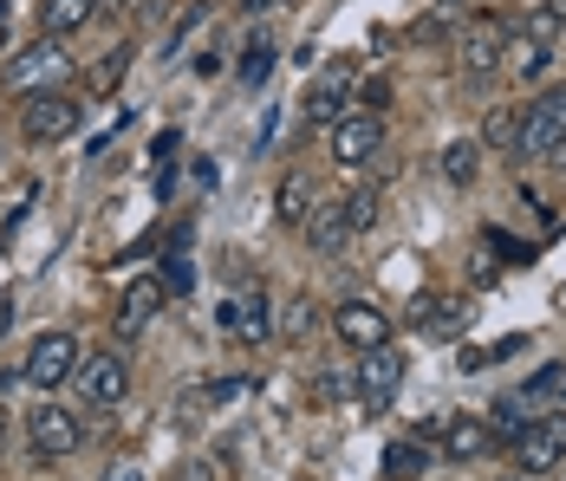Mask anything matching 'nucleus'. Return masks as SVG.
Instances as JSON below:
<instances>
[{
	"instance_id": "f257e3e1",
	"label": "nucleus",
	"mask_w": 566,
	"mask_h": 481,
	"mask_svg": "<svg viewBox=\"0 0 566 481\" xmlns=\"http://www.w3.org/2000/svg\"><path fill=\"white\" fill-rule=\"evenodd\" d=\"M65 79H72V53H65L59 40H40V46H27V53L7 59L0 92H7V98H33V92H59Z\"/></svg>"
},
{
	"instance_id": "f03ea898",
	"label": "nucleus",
	"mask_w": 566,
	"mask_h": 481,
	"mask_svg": "<svg viewBox=\"0 0 566 481\" xmlns=\"http://www.w3.org/2000/svg\"><path fill=\"white\" fill-rule=\"evenodd\" d=\"M541 157L566 163V85H560V92H541L534 105L521 111V144H514V163H541Z\"/></svg>"
},
{
	"instance_id": "7ed1b4c3",
	"label": "nucleus",
	"mask_w": 566,
	"mask_h": 481,
	"mask_svg": "<svg viewBox=\"0 0 566 481\" xmlns=\"http://www.w3.org/2000/svg\"><path fill=\"white\" fill-rule=\"evenodd\" d=\"M397 384H403V352H397V345H378V352H358V365H352V397L365 404V417L391 410Z\"/></svg>"
},
{
	"instance_id": "20e7f679",
	"label": "nucleus",
	"mask_w": 566,
	"mask_h": 481,
	"mask_svg": "<svg viewBox=\"0 0 566 481\" xmlns=\"http://www.w3.org/2000/svg\"><path fill=\"white\" fill-rule=\"evenodd\" d=\"M85 124V105L72 98V92H33L27 105H20V137L27 144H59V137H72Z\"/></svg>"
},
{
	"instance_id": "39448f33",
	"label": "nucleus",
	"mask_w": 566,
	"mask_h": 481,
	"mask_svg": "<svg viewBox=\"0 0 566 481\" xmlns=\"http://www.w3.org/2000/svg\"><path fill=\"white\" fill-rule=\"evenodd\" d=\"M358 98V72H352V59H326L319 65V79H313V92H306V124L313 130H333L345 111Z\"/></svg>"
},
{
	"instance_id": "423d86ee",
	"label": "nucleus",
	"mask_w": 566,
	"mask_h": 481,
	"mask_svg": "<svg viewBox=\"0 0 566 481\" xmlns=\"http://www.w3.org/2000/svg\"><path fill=\"white\" fill-rule=\"evenodd\" d=\"M72 384H78V397L92 404V410H117L124 397H130V365H124V352H78V372H72Z\"/></svg>"
},
{
	"instance_id": "0eeeda50",
	"label": "nucleus",
	"mask_w": 566,
	"mask_h": 481,
	"mask_svg": "<svg viewBox=\"0 0 566 481\" xmlns=\"http://www.w3.org/2000/svg\"><path fill=\"white\" fill-rule=\"evenodd\" d=\"M509 53V27L495 20V13H469L462 20V33H455V59H462V72L469 79H489L495 65Z\"/></svg>"
},
{
	"instance_id": "6e6552de",
	"label": "nucleus",
	"mask_w": 566,
	"mask_h": 481,
	"mask_svg": "<svg viewBox=\"0 0 566 481\" xmlns=\"http://www.w3.org/2000/svg\"><path fill=\"white\" fill-rule=\"evenodd\" d=\"M72 372H78V338H72V332H40L33 352H27V365H20V377H27L33 390H59Z\"/></svg>"
},
{
	"instance_id": "1a4fd4ad",
	"label": "nucleus",
	"mask_w": 566,
	"mask_h": 481,
	"mask_svg": "<svg viewBox=\"0 0 566 481\" xmlns=\"http://www.w3.org/2000/svg\"><path fill=\"white\" fill-rule=\"evenodd\" d=\"M371 157H385V117L378 111H345L339 124H333V163L365 169Z\"/></svg>"
},
{
	"instance_id": "9d476101",
	"label": "nucleus",
	"mask_w": 566,
	"mask_h": 481,
	"mask_svg": "<svg viewBox=\"0 0 566 481\" xmlns=\"http://www.w3.org/2000/svg\"><path fill=\"white\" fill-rule=\"evenodd\" d=\"M514 462H521V475H547V469H560V462H566V410L534 417L527 436L514 442Z\"/></svg>"
},
{
	"instance_id": "9b49d317",
	"label": "nucleus",
	"mask_w": 566,
	"mask_h": 481,
	"mask_svg": "<svg viewBox=\"0 0 566 481\" xmlns=\"http://www.w3.org/2000/svg\"><path fill=\"white\" fill-rule=\"evenodd\" d=\"M333 332L352 352H378V345H391V313L378 300H339L333 306Z\"/></svg>"
},
{
	"instance_id": "f8f14e48",
	"label": "nucleus",
	"mask_w": 566,
	"mask_h": 481,
	"mask_svg": "<svg viewBox=\"0 0 566 481\" xmlns=\"http://www.w3.org/2000/svg\"><path fill=\"white\" fill-rule=\"evenodd\" d=\"M27 442H33L40 462H53V456H72V449L85 442V429H78V417H72L65 404H40V410L27 417Z\"/></svg>"
},
{
	"instance_id": "ddd939ff",
	"label": "nucleus",
	"mask_w": 566,
	"mask_h": 481,
	"mask_svg": "<svg viewBox=\"0 0 566 481\" xmlns=\"http://www.w3.org/2000/svg\"><path fill=\"white\" fill-rule=\"evenodd\" d=\"M170 300V286L157 280V273H137L130 286H124V306H117V338H137L144 325H150V313Z\"/></svg>"
},
{
	"instance_id": "4468645a",
	"label": "nucleus",
	"mask_w": 566,
	"mask_h": 481,
	"mask_svg": "<svg viewBox=\"0 0 566 481\" xmlns=\"http://www.w3.org/2000/svg\"><path fill=\"white\" fill-rule=\"evenodd\" d=\"M222 332L228 338H268V332H274V306H268V293L222 300Z\"/></svg>"
},
{
	"instance_id": "2eb2a0df",
	"label": "nucleus",
	"mask_w": 566,
	"mask_h": 481,
	"mask_svg": "<svg viewBox=\"0 0 566 481\" xmlns=\"http://www.w3.org/2000/svg\"><path fill=\"white\" fill-rule=\"evenodd\" d=\"M437 442H443V462H455V469H462V462H475L495 436H489V424H482V417H450Z\"/></svg>"
},
{
	"instance_id": "dca6fc26",
	"label": "nucleus",
	"mask_w": 566,
	"mask_h": 481,
	"mask_svg": "<svg viewBox=\"0 0 566 481\" xmlns=\"http://www.w3.org/2000/svg\"><path fill=\"white\" fill-rule=\"evenodd\" d=\"M469 300H455V293H430V306H423V320H417V332L423 338H462L469 332Z\"/></svg>"
},
{
	"instance_id": "f3484780",
	"label": "nucleus",
	"mask_w": 566,
	"mask_h": 481,
	"mask_svg": "<svg viewBox=\"0 0 566 481\" xmlns=\"http://www.w3.org/2000/svg\"><path fill=\"white\" fill-rule=\"evenodd\" d=\"M306 241H313V254H345L352 221H345L339 202H313V215H306Z\"/></svg>"
},
{
	"instance_id": "a211bd4d",
	"label": "nucleus",
	"mask_w": 566,
	"mask_h": 481,
	"mask_svg": "<svg viewBox=\"0 0 566 481\" xmlns=\"http://www.w3.org/2000/svg\"><path fill=\"white\" fill-rule=\"evenodd\" d=\"M313 176L306 169H286L281 189H274V215H281V228H306V215H313Z\"/></svg>"
},
{
	"instance_id": "6ab92c4d",
	"label": "nucleus",
	"mask_w": 566,
	"mask_h": 481,
	"mask_svg": "<svg viewBox=\"0 0 566 481\" xmlns=\"http://www.w3.org/2000/svg\"><path fill=\"white\" fill-rule=\"evenodd\" d=\"M92 20H98V0H40L46 40H65V33H78V27H92Z\"/></svg>"
},
{
	"instance_id": "aec40b11",
	"label": "nucleus",
	"mask_w": 566,
	"mask_h": 481,
	"mask_svg": "<svg viewBox=\"0 0 566 481\" xmlns=\"http://www.w3.org/2000/svg\"><path fill=\"white\" fill-rule=\"evenodd\" d=\"M521 111L527 105H489V117H482V150H509L514 157V144H521Z\"/></svg>"
},
{
	"instance_id": "412c9836",
	"label": "nucleus",
	"mask_w": 566,
	"mask_h": 481,
	"mask_svg": "<svg viewBox=\"0 0 566 481\" xmlns=\"http://www.w3.org/2000/svg\"><path fill=\"white\" fill-rule=\"evenodd\" d=\"M430 469V442L423 436H397L391 449H385V475L391 481H417Z\"/></svg>"
},
{
	"instance_id": "4be33fe9",
	"label": "nucleus",
	"mask_w": 566,
	"mask_h": 481,
	"mask_svg": "<svg viewBox=\"0 0 566 481\" xmlns=\"http://www.w3.org/2000/svg\"><path fill=\"white\" fill-rule=\"evenodd\" d=\"M527 410H541V404H560L566 397V358H554V365H541L534 377H521V390H514Z\"/></svg>"
},
{
	"instance_id": "5701e85b",
	"label": "nucleus",
	"mask_w": 566,
	"mask_h": 481,
	"mask_svg": "<svg viewBox=\"0 0 566 481\" xmlns=\"http://www.w3.org/2000/svg\"><path fill=\"white\" fill-rule=\"evenodd\" d=\"M443 176H450L455 189H469V182L482 176V144H475V137H455L450 150H443Z\"/></svg>"
},
{
	"instance_id": "b1692460",
	"label": "nucleus",
	"mask_w": 566,
	"mask_h": 481,
	"mask_svg": "<svg viewBox=\"0 0 566 481\" xmlns=\"http://www.w3.org/2000/svg\"><path fill=\"white\" fill-rule=\"evenodd\" d=\"M202 20H209V0H189V7H182V13L170 20V33H164V46H157V59H176V53H182V46L196 40V27H202Z\"/></svg>"
},
{
	"instance_id": "393cba45",
	"label": "nucleus",
	"mask_w": 566,
	"mask_h": 481,
	"mask_svg": "<svg viewBox=\"0 0 566 481\" xmlns=\"http://www.w3.org/2000/svg\"><path fill=\"white\" fill-rule=\"evenodd\" d=\"M274 332H281L286 345H306L313 332H319V306L300 293V300H286V320H274Z\"/></svg>"
},
{
	"instance_id": "a878e982",
	"label": "nucleus",
	"mask_w": 566,
	"mask_h": 481,
	"mask_svg": "<svg viewBox=\"0 0 566 481\" xmlns=\"http://www.w3.org/2000/svg\"><path fill=\"white\" fill-rule=\"evenodd\" d=\"M489 417H495V429H489V436H495V442H502V449H514V442H521V436H527V424H534V417H527V404H521V397H502V404H495V410H489Z\"/></svg>"
},
{
	"instance_id": "bb28decb",
	"label": "nucleus",
	"mask_w": 566,
	"mask_h": 481,
	"mask_svg": "<svg viewBox=\"0 0 566 481\" xmlns=\"http://www.w3.org/2000/svg\"><path fill=\"white\" fill-rule=\"evenodd\" d=\"M345 221H352V234H365V228H378V215H385V196L365 182V189H345Z\"/></svg>"
},
{
	"instance_id": "cd10ccee",
	"label": "nucleus",
	"mask_w": 566,
	"mask_h": 481,
	"mask_svg": "<svg viewBox=\"0 0 566 481\" xmlns=\"http://www.w3.org/2000/svg\"><path fill=\"white\" fill-rule=\"evenodd\" d=\"M130 53H137V46H117L112 59H98V65L85 72V92H98V98H112L117 85H124V72H130Z\"/></svg>"
},
{
	"instance_id": "c85d7f7f",
	"label": "nucleus",
	"mask_w": 566,
	"mask_h": 481,
	"mask_svg": "<svg viewBox=\"0 0 566 481\" xmlns=\"http://www.w3.org/2000/svg\"><path fill=\"white\" fill-rule=\"evenodd\" d=\"M274 59H281V46H274L268 33H254V40L241 46V85H261V79L274 72Z\"/></svg>"
},
{
	"instance_id": "c756f323",
	"label": "nucleus",
	"mask_w": 566,
	"mask_h": 481,
	"mask_svg": "<svg viewBox=\"0 0 566 481\" xmlns=\"http://www.w3.org/2000/svg\"><path fill=\"white\" fill-rule=\"evenodd\" d=\"M509 59H514V72H521V79H541V72L554 65V53H547L541 40H509Z\"/></svg>"
},
{
	"instance_id": "7c9ffc66",
	"label": "nucleus",
	"mask_w": 566,
	"mask_h": 481,
	"mask_svg": "<svg viewBox=\"0 0 566 481\" xmlns=\"http://www.w3.org/2000/svg\"><path fill=\"white\" fill-rule=\"evenodd\" d=\"M254 390V377H216V384H202V397H209V410H228V404H241Z\"/></svg>"
},
{
	"instance_id": "2f4dec72",
	"label": "nucleus",
	"mask_w": 566,
	"mask_h": 481,
	"mask_svg": "<svg viewBox=\"0 0 566 481\" xmlns=\"http://www.w3.org/2000/svg\"><path fill=\"white\" fill-rule=\"evenodd\" d=\"M313 397H319V404H345V397H352V372H339V365L319 372L313 377Z\"/></svg>"
},
{
	"instance_id": "473e14b6",
	"label": "nucleus",
	"mask_w": 566,
	"mask_h": 481,
	"mask_svg": "<svg viewBox=\"0 0 566 481\" xmlns=\"http://www.w3.org/2000/svg\"><path fill=\"white\" fill-rule=\"evenodd\" d=\"M554 33H560V20H554L547 7H527V13H521V40H541V46H547Z\"/></svg>"
},
{
	"instance_id": "72a5a7b5",
	"label": "nucleus",
	"mask_w": 566,
	"mask_h": 481,
	"mask_svg": "<svg viewBox=\"0 0 566 481\" xmlns=\"http://www.w3.org/2000/svg\"><path fill=\"white\" fill-rule=\"evenodd\" d=\"M164 286H170V293H189V286H196V268H189V254H182V234H176V254H170Z\"/></svg>"
},
{
	"instance_id": "f704fd0d",
	"label": "nucleus",
	"mask_w": 566,
	"mask_h": 481,
	"mask_svg": "<svg viewBox=\"0 0 566 481\" xmlns=\"http://www.w3.org/2000/svg\"><path fill=\"white\" fill-rule=\"evenodd\" d=\"M385 105H391V85H385V79H371V85L352 98V111H378V117H385Z\"/></svg>"
},
{
	"instance_id": "c9c22d12",
	"label": "nucleus",
	"mask_w": 566,
	"mask_h": 481,
	"mask_svg": "<svg viewBox=\"0 0 566 481\" xmlns=\"http://www.w3.org/2000/svg\"><path fill=\"white\" fill-rule=\"evenodd\" d=\"M182 481H228V475H222V462H202V456H196V462L182 469Z\"/></svg>"
},
{
	"instance_id": "e433bc0d",
	"label": "nucleus",
	"mask_w": 566,
	"mask_h": 481,
	"mask_svg": "<svg viewBox=\"0 0 566 481\" xmlns=\"http://www.w3.org/2000/svg\"><path fill=\"white\" fill-rule=\"evenodd\" d=\"M455 365H462V372H489V345H462Z\"/></svg>"
},
{
	"instance_id": "4c0bfd02",
	"label": "nucleus",
	"mask_w": 566,
	"mask_h": 481,
	"mask_svg": "<svg viewBox=\"0 0 566 481\" xmlns=\"http://www.w3.org/2000/svg\"><path fill=\"white\" fill-rule=\"evenodd\" d=\"M98 7H105L112 20H124V13H137V0H98Z\"/></svg>"
},
{
	"instance_id": "58836bf2",
	"label": "nucleus",
	"mask_w": 566,
	"mask_h": 481,
	"mask_svg": "<svg viewBox=\"0 0 566 481\" xmlns=\"http://www.w3.org/2000/svg\"><path fill=\"white\" fill-rule=\"evenodd\" d=\"M541 7H547V13H554V20L566 27V0H541Z\"/></svg>"
},
{
	"instance_id": "ea45409f",
	"label": "nucleus",
	"mask_w": 566,
	"mask_h": 481,
	"mask_svg": "<svg viewBox=\"0 0 566 481\" xmlns=\"http://www.w3.org/2000/svg\"><path fill=\"white\" fill-rule=\"evenodd\" d=\"M241 7H248V13H268V7H281V0H241Z\"/></svg>"
},
{
	"instance_id": "a19ab883",
	"label": "nucleus",
	"mask_w": 566,
	"mask_h": 481,
	"mask_svg": "<svg viewBox=\"0 0 566 481\" xmlns=\"http://www.w3.org/2000/svg\"><path fill=\"white\" fill-rule=\"evenodd\" d=\"M7 436H13V417H7V410H0V449H7Z\"/></svg>"
},
{
	"instance_id": "79ce46f5",
	"label": "nucleus",
	"mask_w": 566,
	"mask_h": 481,
	"mask_svg": "<svg viewBox=\"0 0 566 481\" xmlns=\"http://www.w3.org/2000/svg\"><path fill=\"white\" fill-rule=\"evenodd\" d=\"M112 481H144V475H137V469H112Z\"/></svg>"
},
{
	"instance_id": "37998d69",
	"label": "nucleus",
	"mask_w": 566,
	"mask_h": 481,
	"mask_svg": "<svg viewBox=\"0 0 566 481\" xmlns=\"http://www.w3.org/2000/svg\"><path fill=\"white\" fill-rule=\"evenodd\" d=\"M502 481H534V475H502Z\"/></svg>"
}]
</instances>
